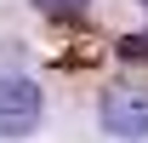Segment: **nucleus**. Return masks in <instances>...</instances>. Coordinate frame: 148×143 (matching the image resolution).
<instances>
[{
    "label": "nucleus",
    "mask_w": 148,
    "mask_h": 143,
    "mask_svg": "<svg viewBox=\"0 0 148 143\" xmlns=\"http://www.w3.org/2000/svg\"><path fill=\"white\" fill-rule=\"evenodd\" d=\"M40 115H46L40 80L6 69V74H0V137H29V132L40 126Z\"/></svg>",
    "instance_id": "1"
},
{
    "label": "nucleus",
    "mask_w": 148,
    "mask_h": 143,
    "mask_svg": "<svg viewBox=\"0 0 148 143\" xmlns=\"http://www.w3.org/2000/svg\"><path fill=\"white\" fill-rule=\"evenodd\" d=\"M97 115H103V132L108 137L143 143L148 137V86H108Z\"/></svg>",
    "instance_id": "2"
},
{
    "label": "nucleus",
    "mask_w": 148,
    "mask_h": 143,
    "mask_svg": "<svg viewBox=\"0 0 148 143\" xmlns=\"http://www.w3.org/2000/svg\"><path fill=\"white\" fill-rule=\"evenodd\" d=\"M34 12L40 17H57V23H74V17L91 12V0H34Z\"/></svg>",
    "instance_id": "3"
},
{
    "label": "nucleus",
    "mask_w": 148,
    "mask_h": 143,
    "mask_svg": "<svg viewBox=\"0 0 148 143\" xmlns=\"http://www.w3.org/2000/svg\"><path fill=\"white\" fill-rule=\"evenodd\" d=\"M120 52H125V57H148V35H125Z\"/></svg>",
    "instance_id": "4"
},
{
    "label": "nucleus",
    "mask_w": 148,
    "mask_h": 143,
    "mask_svg": "<svg viewBox=\"0 0 148 143\" xmlns=\"http://www.w3.org/2000/svg\"><path fill=\"white\" fill-rule=\"evenodd\" d=\"M143 6H148V0H143Z\"/></svg>",
    "instance_id": "5"
}]
</instances>
